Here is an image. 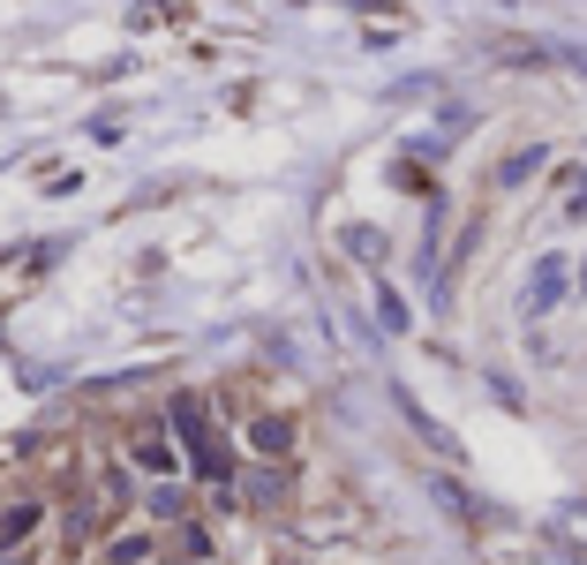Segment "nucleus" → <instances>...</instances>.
<instances>
[{
	"label": "nucleus",
	"instance_id": "nucleus-1",
	"mask_svg": "<svg viewBox=\"0 0 587 565\" xmlns=\"http://www.w3.org/2000/svg\"><path fill=\"white\" fill-rule=\"evenodd\" d=\"M565 287H573V264H565V257H543L535 271H527V295H520V309H527V317H549V309L565 302Z\"/></svg>",
	"mask_w": 587,
	"mask_h": 565
},
{
	"label": "nucleus",
	"instance_id": "nucleus-2",
	"mask_svg": "<svg viewBox=\"0 0 587 565\" xmlns=\"http://www.w3.org/2000/svg\"><path fill=\"white\" fill-rule=\"evenodd\" d=\"M543 159H549L543 143H527V151H512V159L498 167V189H520V181H535V174H543Z\"/></svg>",
	"mask_w": 587,
	"mask_h": 565
},
{
	"label": "nucleus",
	"instance_id": "nucleus-3",
	"mask_svg": "<svg viewBox=\"0 0 587 565\" xmlns=\"http://www.w3.org/2000/svg\"><path fill=\"white\" fill-rule=\"evenodd\" d=\"M249 445H256V452H287V445H294V423H287V415H264V423L249 430Z\"/></svg>",
	"mask_w": 587,
	"mask_h": 565
},
{
	"label": "nucleus",
	"instance_id": "nucleus-4",
	"mask_svg": "<svg viewBox=\"0 0 587 565\" xmlns=\"http://www.w3.org/2000/svg\"><path fill=\"white\" fill-rule=\"evenodd\" d=\"M346 249H354L362 264H384V234L377 226H346Z\"/></svg>",
	"mask_w": 587,
	"mask_h": 565
},
{
	"label": "nucleus",
	"instance_id": "nucleus-5",
	"mask_svg": "<svg viewBox=\"0 0 587 565\" xmlns=\"http://www.w3.org/2000/svg\"><path fill=\"white\" fill-rule=\"evenodd\" d=\"M437 505H445V513H460V521H482V505L467 498L460 482H437Z\"/></svg>",
	"mask_w": 587,
	"mask_h": 565
},
{
	"label": "nucleus",
	"instance_id": "nucleus-6",
	"mask_svg": "<svg viewBox=\"0 0 587 565\" xmlns=\"http://www.w3.org/2000/svg\"><path fill=\"white\" fill-rule=\"evenodd\" d=\"M249 498H256V505H279V498H287V476H279V468L249 476Z\"/></svg>",
	"mask_w": 587,
	"mask_h": 565
},
{
	"label": "nucleus",
	"instance_id": "nucleus-7",
	"mask_svg": "<svg viewBox=\"0 0 587 565\" xmlns=\"http://www.w3.org/2000/svg\"><path fill=\"white\" fill-rule=\"evenodd\" d=\"M377 317H384V332H407V302L392 287H377Z\"/></svg>",
	"mask_w": 587,
	"mask_h": 565
},
{
	"label": "nucleus",
	"instance_id": "nucleus-8",
	"mask_svg": "<svg viewBox=\"0 0 587 565\" xmlns=\"http://www.w3.org/2000/svg\"><path fill=\"white\" fill-rule=\"evenodd\" d=\"M31 527H39V505H15V513H8V521H0V535H8V543H15V535H31Z\"/></svg>",
	"mask_w": 587,
	"mask_h": 565
},
{
	"label": "nucleus",
	"instance_id": "nucleus-9",
	"mask_svg": "<svg viewBox=\"0 0 587 565\" xmlns=\"http://www.w3.org/2000/svg\"><path fill=\"white\" fill-rule=\"evenodd\" d=\"M136 558H151V543H143V535H121V543H114V565H136Z\"/></svg>",
	"mask_w": 587,
	"mask_h": 565
},
{
	"label": "nucleus",
	"instance_id": "nucleus-10",
	"mask_svg": "<svg viewBox=\"0 0 587 565\" xmlns=\"http://www.w3.org/2000/svg\"><path fill=\"white\" fill-rule=\"evenodd\" d=\"M565 218H587V189H580V196H573V204H565Z\"/></svg>",
	"mask_w": 587,
	"mask_h": 565
},
{
	"label": "nucleus",
	"instance_id": "nucleus-11",
	"mask_svg": "<svg viewBox=\"0 0 587 565\" xmlns=\"http://www.w3.org/2000/svg\"><path fill=\"white\" fill-rule=\"evenodd\" d=\"M573 287H587V264H580V271H573Z\"/></svg>",
	"mask_w": 587,
	"mask_h": 565
}]
</instances>
